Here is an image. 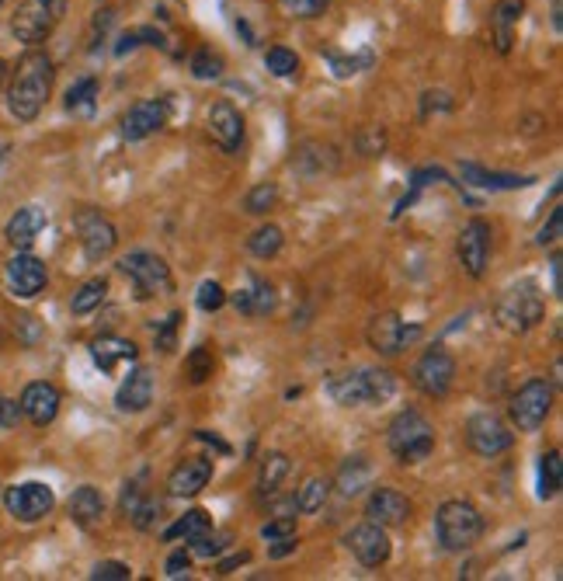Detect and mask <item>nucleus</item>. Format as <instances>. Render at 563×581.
Instances as JSON below:
<instances>
[{"mask_svg": "<svg viewBox=\"0 0 563 581\" xmlns=\"http://www.w3.org/2000/svg\"><path fill=\"white\" fill-rule=\"evenodd\" d=\"M56 67L49 60V53H42L39 46H32L11 70L7 81V112L18 122H35L46 108L49 94H53Z\"/></svg>", "mask_w": 563, "mask_h": 581, "instance_id": "nucleus-1", "label": "nucleus"}, {"mask_svg": "<svg viewBox=\"0 0 563 581\" xmlns=\"http://www.w3.org/2000/svg\"><path fill=\"white\" fill-rule=\"evenodd\" d=\"M327 394L341 408H365V404H383L397 394V380L386 369H355L338 373L327 380Z\"/></svg>", "mask_w": 563, "mask_h": 581, "instance_id": "nucleus-2", "label": "nucleus"}, {"mask_svg": "<svg viewBox=\"0 0 563 581\" xmlns=\"http://www.w3.org/2000/svg\"><path fill=\"white\" fill-rule=\"evenodd\" d=\"M484 536V515L477 512V505L470 501H442L435 512V540L449 554H463L473 543Z\"/></svg>", "mask_w": 563, "mask_h": 581, "instance_id": "nucleus-3", "label": "nucleus"}, {"mask_svg": "<svg viewBox=\"0 0 563 581\" xmlns=\"http://www.w3.org/2000/svg\"><path fill=\"white\" fill-rule=\"evenodd\" d=\"M546 314V303H543V293L532 279H522L515 286H508L494 303V317L504 331L511 334H525L532 331Z\"/></svg>", "mask_w": 563, "mask_h": 581, "instance_id": "nucleus-4", "label": "nucleus"}, {"mask_svg": "<svg viewBox=\"0 0 563 581\" xmlns=\"http://www.w3.org/2000/svg\"><path fill=\"white\" fill-rule=\"evenodd\" d=\"M386 442H390V453L397 456V463L414 467V463L428 460L435 453V428H431V421L421 411H400L390 421Z\"/></svg>", "mask_w": 563, "mask_h": 581, "instance_id": "nucleus-5", "label": "nucleus"}, {"mask_svg": "<svg viewBox=\"0 0 563 581\" xmlns=\"http://www.w3.org/2000/svg\"><path fill=\"white\" fill-rule=\"evenodd\" d=\"M63 14H67V0H25V4L14 11L11 32H14V39L25 42V46L32 49L56 32Z\"/></svg>", "mask_w": 563, "mask_h": 581, "instance_id": "nucleus-6", "label": "nucleus"}, {"mask_svg": "<svg viewBox=\"0 0 563 581\" xmlns=\"http://www.w3.org/2000/svg\"><path fill=\"white\" fill-rule=\"evenodd\" d=\"M122 275H129V282L136 286V296L140 300H150V296H167L174 293V279H171V268H167L164 258L150 251H133L119 261Z\"/></svg>", "mask_w": 563, "mask_h": 581, "instance_id": "nucleus-7", "label": "nucleus"}, {"mask_svg": "<svg viewBox=\"0 0 563 581\" xmlns=\"http://www.w3.org/2000/svg\"><path fill=\"white\" fill-rule=\"evenodd\" d=\"M553 411V383L550 380H529L511 397V421L518 432H539Z\"/></svg>", "mask_w": 563, "mask_h": 581, "instance_id": "nucleus-8", "label": "nucleus"}, {"mask_svg": "<svg viewBox=\"0 0 563 581\" xmlns=\"http://www.w3.org/2000/svg\"><path fill=\"white\" fill-rule=\"evenodd\" d=\"M4 508L14 522H42L49 512L56 508V495L49 484H39V481H28V484H14V488L4 491Z\"/></svg>", "mask_w": 563, "mask_h": 581, "instance_id": "nucleus-9", "label": "nucleus"}, {"mask_svg": "<svg viewBox=\"0 0 563 581\" xmlns=\"http://www.w3.org/2000/svg\"><path fill=\"white\" fill-rule=\"evenodd\" d=\"M491 251H494V230L487 220H470L463 230H459V241H456V254H459V265L466 268V275L473 279H484L487 265H491Z\"/></svg>", "mask_w": 563, "mask_h": 581, "instance_id": "nucleus-10", "label": "nucleus"}, {"mask_svg": "<svg viewBox=\"0 0 563 581\" xmlns=\"http://www.w3.org/2000/svg\"><path fill=\"white\" fill-rule=\"evenodd\" d=\"M411 376H414V387L424 397H445L452 390V380H456V359L442 345H435L414 362Z\"/></svg>", "mask_w": 563, "mask_h": 581, "instance_id": "nucleus-11", "label": "nucleus"}, {"mask_svg": "<svg viewBox=\"0 0 563 581\" xmlns=\"http://www.w3.org/2000/svg\"><path fill=\"white\" fill-rule=\"evenodd\" d=\"M511 442H515V432H511L497 415H491V411L473 415L466 421V446L477 456H484V460H494V456L508 453Z\"/></svg>", "mask_w": 563, "mask_h": 581, "instance_id": "nucleus-12", "label": "nucleus"}, {"mask_svg": "<svg viewBox=\"0 0 563 581\" xmlns=\"http://www.w3.org/2000/svg\"><path fill=\"white\" fill-rule=\"evenodd\" d=\"M73 230H77L80 248H84L87 261L108 258V254L115 251V244H119V234H115L112 220L101 216L98 209H77V216H73Z\"/></svg>", "mask_w": 563, "mask_h": 581, "instance_id": "nucleus-13", "label": "nucleus"}, {"mask_svg": "<svg viewBox=\"0 0 563 581\" xmlns=\"http://www.w3.org/2000/svg\"><path fill=\"white\" fill-rule=\"evenodd\" d=\"M4 282H7V289H11V296H18V300H35L49 282L46 261L35 258L32 251H18L14 258H7Z\"/></svg>", "mask_w": 563, "mask_h": 581, "instance_id": "nucleus-14", "label": "nucleus"}, {"mask_svg": "<svg viewBox=\"0 0 563 581\" xmlns=\"http://www.w3.org/2000/svg\"><path fill=\"white\" fill-rule=\"evenodd\" d=\"M365 338H369V348L379 355H400L411 341L421 338V328H411V324L404 321L400 314H379L369 321V331H365Z\"/></svg>", "mask_w": 563, "mask_h": 581, "instance_id": "nucleus-15", "label": "nucleus"}, {"mask_svg": "<svg viewBox=\"0 0 563 581\" xmlns=\"http://www.w3.org/2000/svg\"><path fill=\"white\" fill-rule=\"evenodd\" d=\"M345 547L352 550V557L358 564H365V568H379V564H386L393 554L386 526H379V522H362V526H355L352 533L345 536Z\"/></svg>", "mask_w": 563, "mask_h": 581, "instance_id": "nucleus-16", "label": "nucleus"}, {"mask_svg": "<svg viewBox=\"0 0 563 581\" xmlns=\"http://www.w3.org/2000/svg\"><path fill=\"white\" fill-rule=\"evenodd\" d=\"M167 119H171V101L167 98L140 101V105L129 108L126 119H122V140L140 143V140H146V136L160 133V129L167 126Z\"/></svg>", "mask_w": 563, "mask_h": 581, "instance_id": "nucleus-17", "label": "nucleus"}, {"mask_svg": "<svg viewBox=\"0 0 563 581\" xmlns=\"http://www.w3.org/2000/svg\"><path fill=\"white\" fill-rule=\"evenodd\" d=\"M212 481V460L209 456H188L167 477V495L171 498H195L206 491V484Z\"/></svg>", "mask_w": 563, "mask_h": 581, "instance_id": "nucleus-18", "label": "nucleus"}, {"mask_svg": "<svg viewBox=\"0 0 563 581\" xmlns=\"http://www.w3.org/2000/svg\"><path fill=\"white\" fill-rule=\"evenodd\" d=\"M18 404H21V418H28L32 425L46 428V425H53L56 415H60V390L46 380L28 383V387L21 390Z\"/></svg>", "mask_w": 563, "mask_h": 581, "instance_id": "nucleus-19", "label": "nucleus"}, {"mask_svg": "<svg viewBox=\"0 0 563 581\" xmlns=\"http://www.w3.org/2000/svg\"><path fill=\"white\" fill-rule=\"evenodd\" d=\"M209 136L223 147V154H237L240 143H244V115H240L230 101H212Z\"/></svg>", "mask_w": 563, "mask_h": 581, "instance_id": "nucleus-20", "label": "nucleus"}, {"mask_svg": "<svg viewBox=\"0 0 563 581\" xmlns=\"http://www.w3.org/2000/svg\"><path fill=\"white\" fill-rule=\"evenodd\" d=\"M365 515H369V522H379V526H404L411 519V501L397 488H376L369 495Z\"/></svg>", "mask_w": 563, "mask_h": 581, "instance_id": "nucleus-21", "label": "nucleus"}, {"mask_svg": "<svg viewBox=\"0 0 563 581\" xmlns=\"http://www.w3.org/2000/svg\"><path fill=\"white\" fill-rule=\"evenodd\" d=\"M46 230V209L39 206H21L18 213L7 220L4 227V237L7 244H11L14 251H28L35 241H39V234Z\"/></svg>", "mask_w": 563, "mask_h": 581, "instance_id": "nucleus-22", "label": "nucleus"}, {"mask_svg": "<svg viewBox=\"0 0 563 581\" xmlns=\"http://www.w3.org/2000/svg\"><path fill=\"white\" fill-rule=\"evenodd\" d=\"M115 404L119 411H129V415H140L153 404V373L146 366H136L133 373L122 380V387L115 390Z\"/></svg>", "mask_w": 563, "mask_h": 581, "instance_id": "nucleus-23", "label": "nucleus"}, {"mask_svg": "<svg viewBox=\"0 0 563 581\" xmlns=\"http://www.w3.org/2000/svg\"><path fill=\"white\" fill-rule=\"evenodd\" d=\"M91 359L101 373H115L126 362H136V345L126 338H115V334H101L91 341Z\"/></svg>", "mask_w": 563, "mask_h": 581, "instance_id": "nucleus-24", "label": "nucleus"}, {"mask_svg": "<svg viewBox=\"0 0 563 581\" xmlns=\"http://www.w3.org/2000/svg\"><path fill=\"white\" fill-rule=\"evenodd\" d=\"M525 14V0H497L491 11V35L497 53H511V42H515V28Z\"/></svg>", "mask_w": 563, "mask_h": 581, "instance_id": "nucleus-25", "label": "nucleus"}, {"mask_svg": "<svg viewBox=\"0 0 563 581\" xmlns=\"http://www.w3.org/2000/svg\"><path fill=\"white\" fill-rule=\"evenodd\" d=\"M275 303H279V296H275V286L261 279V275H251V289H240V293L233 296V307H237L240 314H247V317L272 314Z\"/></svg>", "mask_w": 563, "mask_h": 581, "instance_id": "nucleus-26", "label": "nucleus"}, {"mask_svg": "<svg viewBox=\"0 0 563 581\" xmlns=\"http://www.w3.org/2000/svg\"><path fill=\"white\" fill-rule=\"evenodd\" d=\"M67 512L80 529H91V526H98L101 515H105V498H101V491L91 488V484H80L67 501Z\"/></svg>", "mask_w": 563, "mask_h": 581, "instance_id": "nucleus-27", "label": "nucleus"}, {"mask_svg": "<svg viewBox=\"0 0 563 581\" xmlns=\"http://www.w3.org/2000/svg\"><path fill=\"white\" fill-rule=\"evenodd\" d=\"M463 178H466V185L491 188V192L532 185V178H525V174H497V171H487V167H480V164H463Z\"/></svg>", "mask_w": 563, "mask_h": 581, "instance_id": "nucleus-28", "label": "nucleus"}, {"mask_svg": "<svg viewBox=\"0 0 563 581\" xmlns=\"http://www.w3.org/2000/svg\"><path fill=\"white\" fill-rule=\"evenodd\" d=\"M563 488V456L560 449H550V453L539 456V501H553Z\"/></svg>", "mask_w": 563, "mask_h": 581, "instance_id": "nucleus-29", "label": "nucleus"}, {"mask_svg": "<svg viewBox=\"0 0 563 581\" xmlns=\"http://www.w3.org/2000/svg\"><path fill=\"white\" fill-rule=\"evenodd\" d=\"M369 481H372V467H369V460H362V456H352V460L345 463V467L338 470V491H341V498H355V495H362V488H369Z\"/></svg>", "mask_w": 563, "mask_h": 581, "instance_id": "nucleus-30", "label": "nucleus"}, {"mask_svg": "<svg viewBox=\"0 0 563 581\" xmlns=\"http://www.w3.org/2000/svg\"><path fill=\"white\" fill-rule=\"evenodd\" d=\"M289 470H292V463H289V456L285 453H268L265 460H261V474H258V491L261 495H279V488H282V481L289 477Z\"/></svg>", "mask_w": 563, "mask_h": 581, "instance_id": "nucleus-31", "label": "nucleus"}, {"mask_svg": "<svg viewBox=\"0 0 563 581\" xmlns=\"http://www.w3.org/2000/svg\"><path fill=\"white\" fill-rule=\"evenodd\" d=\"M206 529H212V519H209V512L206 508H192V512H185L181 515L174 526H167L164 529V540L167 543H178V540H195L199 533H206Z\"/></svg>", "mask_w": 563, "mask_h": 581, "instance_id": "nucleus-32", "label": "nucleus"}, {"mask_svg": "<svg viewBox=\"0 0 563 581\" xmlns=\"http://www.w3.org/2000/svg\"><path fill=\"white\" fill-rule=\"evenodd\" d=\"M94 105H98V77H80L67 91V112L80 115V119H91Z\"/></svg>", "mask_w": 563, "mask_h": 581, "instance_id": "nucleus-33", "label": "nucleus"}, {"mask_svg": "<svg viewBox=\"0 0 563 581\" xmlns=\"http://www.w3.org/2000/svg\"><path fill=\"white\" fill-rule=\"evenodd\" d=\"M282 244H285V234L275 227V223H265V227H258L251 237H247V251H251L254 258H261V261L275 258V254L282 251Z\"/></svg>", "mask_w": 563, "mask_h": 581, "instance_id": "nucleus-34", "label": "nucleus"}, {"mask_svg": "<svg viewBox=\"0 0 563 581\" xmlns=\"http://www.w3.org/2000/svg\"><path fill=\"white\" fill-rule=\"evenodd\" d=\"M327 495H331V484H327L324 477H306L303 488L296 491V512H303V515L320 512Z\"/></svg>", "mask_w": 563, "mask_h": 581, "instance_id": "nucleus-35", "label": "nucleus"}, {"mask_svg": "<svg viewBox=\"0 0 563 581\" xmlns=\"http://www.w3.org/2000/svg\"><path fill=\"white\" fill-rule=\"evenodd\" d=\"M105 296H108V282L105 279H87L84 286L73 293L70 310L77 317H84V314H91V310H98L101 303H105Z\"/></svg>", "mask_w": 563, "mask_h": 581, "instance_id": "nucleus-36", "label": "nucleus"}, {"mask_svg": "<svg viewBox=\"0 0 563 581\" xmlns=\"http://www.w3.org/2000/svg\"><path fill=\"white\" fill-rule=\"evenodd\" d=\"M226 547H230V533H212V529L188 540V554L192 557H219Z\"/></svg>", "mask_w": 563, "mask_h": 581, "instance_id": "nucleus-37", "label": "nucleus"}, {"mask_svg": "<svg viewBox=\"0 0 563 581\" xmlns=\"http://www.w3.org/2000/svg\"><path fill=\"white\" fill-rule=\"evenodd\" d=\"M185 369H188V376H192V383H206L212 376V369H216V359H212V352L206 345H199L188 352Z\"/></svg>", "mask_w": 563, "mask_h": 581, "instance_id": "nucleus-38", "label": "nucleus"}, {"mask_svg": "<svg viewBox=\"0 0 563 581\" xmlns=\"http://www.w3.org/2000/svg\"><path fill=\"white\" fill-rule=\"evenodd\" d=\"M265 67L272 70L275 77H296V70H299V60H296V53L292 49H285V46H272L265 53Z\"/></svg>", "mask_w": 563, "mask_h": 581, "instance_id": "nucleus-39", "label": "nucleus"}, {"mask_svg": "<svg viewBox=\"0 0 563 581\" xmlns=\"http://www.w3.org/2000/svg\"><path fill=\"white\" fill-rule=\"evenodd\" d=\"M275 202H279V188L275 185H258V188H251V192H247V199H244V209L251 216H265L268 209L275 206Z\"/></svg>", "mask_w": 563, "mask_h": 581, "instance_id": "nucleus-40", "label": "nucleus"}, {"mask_svg": "<svg viewBox=\"0 0 563 581\" xmlns=\"http://www.w3.org/2000/svg\"><path fill=\"white\" fill-rule=\"evenodd\" d=\"M327 60H331V70L338 81H345V77H355L362 74L365 67L372 63V53H358V56H338V53H327Z\"/></svg>", "mask_w": 563, "mask_h": 581, "instance_id": "nucleus-41", "label": "nucleus"}, {"mask_svg": "<svg viewBox=\"0 0 563 581\" xmlns=\"http://www.w3.org/2000/svg\"><path fill=\"white\" fill-rule=\"evenodd\" d=\"M192 74L199 77V81H216V77L223 74V60H219L212 49H199V53L192 56Z\"/></svg>", "mask_w": 563, "mask_h": 581, "instance_id": "nucleus-42", "label": "nucleus"}, {"mask_svg": "<svg viewBox=\"0 0 563 581\" xmlns=\"http://www.w3.org/2000/svg\"><path fill=\"white\" fill-rule=\"evenodd\" d=\"M279 4H282V11L289 14V18L310 21V18H320V14L327 11V4H331V0H279Z\"/></svg>", "mask_w": 563, "mask_h": 581, "instance_id": "nucleus-43", "label": "nucleus"}, {"mask_svg": "<svg viewBox=\"0 0 563 581\" xmlns=\"http://www.w3.org/2000/svg\"><path fill=\"white\" fill-rule=\"evenodd\" d=\"M355 147H358V154H365V157H379L386 150V133L379 126H365L362 133L355 136Z\"/></svg>", "mask_w": 563, "mask_h": 581, "instance_id": "nucleus-44", "label": "nucleus"}, {"mask_svg": "<svg viewBox=\"0 0 563 581\" xmlns=\"http://www.w3.org/2000/svg\"><path fill=\"white\" fill-rule=\"evenodd\" d=\"M195 303H199V310H206V314H212V310H219L226 303V289L219 286V282H202L199 286V296H195Z\"/></svg>", "mask_w": 563, "mask_h": 581, "instance_id": "nucleus-45", "label": "nucleus"}, {"mask_svg": "<svg viewBox=\"0 0 563 581\" xmlns=\"http://www.w3.org/2000/svg\"><path fill=\"white\" fill-rule=\"evenodd\" d=\"M296 533V515H275L261 526V540H282V536H292Z\"/></svg>", "mask_w": 563, "mask_h": 581, "instance_id": "nucleus-46", "label": "nucleus"}, {"mask_svg": "<svg viewBox=\"0 0 563 581\" xmlns=\"http://www.w3.org/2000/svg\"><path fill=\"white\" fill-rule=\"evenodd\" d=\"M129 575H133V571L122 561H101V564H94V571H91L94 581H126Z\"/></svg>", "mask_w": 563, "mask_h": 581, "instance_id": "nucleus-47", "label": "nucleus"}, {"mask_svg": "<svg viewBox=\"0 0 563 581\" xmlns=\"http://www.w3.org/2000/svg\"><path fill=\"white\" fill-rule=\"evenodd\" d=\"M560 234H563V209L557 206V209L550 213V223H546V227L539 230L536 244H539V248H546V244H557V241H560Z\"/></svg>", "mask_w": 563, "mask_h": 581, "instance_id": "nucleus-48", "label": "nucleus"}, {"mask_svg": "<svg viewBox=\"0 0 563 581\" xmlns=\"http://www.w3.org/2000/svg\"><path fill=\"white\" fill-rule=\"evenodd\" d=\"M188 571H192V554L188 550H174L167 557V578H188Z\"/></svg>", "mask_w": 563, "mask_h": 581, "instance_id": "nucleus-49", "label": "nucleus"}, {"mask_svg": "<svg viewBox=\"0 0 563 581\" xmlns=\"http://www.w3.org/2000/svg\"><path fill=\"white\" fill-rule=\"evenodd\" d=\"M296 547H299L296 533H292V536H282V540H272V543H268V557H272V561H282V557L296 554Z\"/></svg>", "mask_w": 563, "mask_h": 581, "instance_id": "nucleus-50", "label": "nucleus"}, {"mask_svg": "<svg viewBox=\"0 0 563 581\" xmlns=\"http://www.w3.org/2000/svg\"><path fill=\"white\" fill-rule=\"evenodd\" d=\"M21 421V404L11 397H0V428H14Z\"/></svg>", "mask_w": 563, "mask_h": 581, "instance_id": "nucleus-51", "label": "nucleus"}, {"mask_svg": "<svg viewBox=\"0 0 563 581\" xmlns=\"http://www.w3.org/2000/svg\"><path fill=\"white\" fill-rule=\"evenodd\" d=\"M178 321H181V314H171V317H167V324H164V331L157 334V348H160V352H171V348H174V331H178Z\"/></svg>", "mask_w": 563, "mask_h": 581, "instance_id": "nucleus-52", "label": "nucleus"}, {"mask_svg": "<svg viewBox=\"0 0 563 581\" xmlns=\"http://www.w3.org/2000/svg\"><path fill=\"white\" fill-rule=\"evenodd\" d=\"M431 108H445V112H449L452 98L445 91H428V94H424V112H431Z\"/></svg>", "mask_w": 563, "mask_h": 581, "instance_id": "nucleus-53", "label": "nucleus"}, {"mask_svg": "<svg viewBox=\"0 0 563 581\" xmlns=\"http://www.w3.org/2000/svg\"><path fill=\"white\" fill-rule=\"evenodd\" d=\"M251 561V554L247 550H240V554H233V557H226V561H219V575H230L233 568H240V564H247Z\"/></svg>", "mask_w": 563, "mask_h": 581, "instance_id": "nucleus-54", "label": "nucleus"}, {"mask_svg": "<svg viewBox=\"0 0 563 581\" xmlns=\"http://www.w3.org/2000/svg\"><path fill=\"white\" fill-rule=\"evenodd\" d=\"M140 46V32H126L119 39V46H115V56H126V53H133V49Z\"/></svg>", "mask_w": 563, "mask_h": 581, "instance_id": "nucleus-55", "label": "nucleus"}, {"mask_svg": "<svg viewBox=\"0 0 563 581\" xmlns=\"http://www.w3.org/2000/svg\"><path fill=\"white\" fill-rule=\"evenodd\" d=\"M563 261H560V254H553V261H550V272H553V296H563Z\"/></svg>", "mask_w": 563, "mask_h": 581, "instance_id": "nucleus-56", "label": "nucleus"}, {"mask_svg": "<svg viewBox=\"0 0 563 581\" xmlns=\"http://www.w3.org/2000/svg\"><path fill=\"white\" fill-rule=\"evenodd\" d=\"M553 32H563V0H553Z\"/></svg>", "mask_w": 563, "mask_h": 581, "instance_id": "nucleus-57", "label": "nucleus"}, {"mask_svg": "<svg viewBox=\"0 0 563 581\" xmlns=\"http://www.w3.org/2000/svg\"><path fill=\"white\" fill-rule=\"evenodd\" d=\"M0 81H4V63H0Z\"/></svg>", "mask_w": 563, "mask_h": 581, "instance_id": "nucleus-58", "label": "nucleus"}]
</instances>
